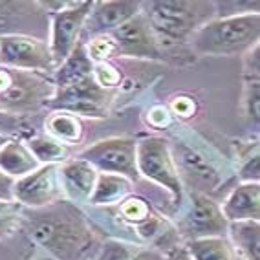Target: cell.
<instances>
[{
	"label": "cell",
	"mask_w": 260,
	"mask_h": 260,
	"mask_svg": "<svg viewBox=\"0 0 260 260\" xmlns=\"http://www.w3.org/2000/svg\"><path fill=\"white\" fill-rule=\"evenodd\" d=\"M20 229L51 260H86L99 242L90 218L68 200L42 209H22Z\"/></svg>",
	"instance_id": "obj_1"
},
{
	"label": "cell",
	"mask_w": 260,
	"mask_h": 260,
	"mask_svg": "<svg viewBox=\"0 0 260 260\" xmlns=\"http://www.w3.org/2000/svg\"><path fill=\"white\" fill-rule=\"evenodd\" d=\"M141 13L158 37L167 59L187 55L190 37L205 22L214 19V2H190V0H159L141 2ZM194 55V53H192ZM196 57V55H194Z\"/></svg>",
	"instance_id": "obj_2"
},
{
	"label": "cell",
	"mask_w": 260,
	"mask_h": 260,
	"mask_svg": "<svg viewBox=\"0 0 260 260\" xmlns=\"http://www.w3.org/2000/svg\"><path fill=\"white\" fill-rule=\"evenodd\" d=\"M260 13L211 19L190 37L189 48L198 55H246L258 46Z\"/></svg>",
	"instance_id": "obj_3"
},
{
	"label": "cell",
	"mask_w": 260,
	"mask_h": 260,
	"mask_svg": "<svg viewBox=\"0 0 260 260\" xmlns=\"http://www.w3.org/2000/svg\"><path fill=\"white\" fill-rule=\"evenodd\" d=\"M55 95L53 77L0 66V114L24 117L48 108Z\"/></svg>",
	"instance_id": "obj_4"
},
{
	"label": "cell",
	"mask_w": 260,
	"mask_h": 260,
	"mask_svg": "<svg viewBox=\"0 0 260 260\" xmlns=\"http://www.w3.org/2000/svg\"><path fill=\"white\" fill-rule=\"evenodd\" d=\"M136 163L140 176L154 181L171 192V205L180 211L183 207V183L178 174L176 163L172 158L169 140L161 136H149L138 141Z\"/></svg>",
	"instance_id": "obj_5"
},
{
	"label": "cell",
	"mask_w": 260,
	"mask_h": 260,
	"mask_svg": "<svg viewBox=\"0 0 260 260\" xmlns=\"http://www.w3.org/2000/svg\"><path fill=\"white\" fill-rule=\"evenodd\" d=\"M0 66L11 70L37 72L50 77H53L57 70L48 42L35 35L0 37Z\"/></svg>",
	"instance_id": "obj_6"
},
{
	"label": "cell",
	"mask_w": 260,
	"mask_h": 260,
	"mask_svg": "<svg viewBox=\"0 0 260 260\" xmlns=\"http://www.w3.org/2000/svg\"><path fill=\"white\" fill-rule=\"evenodd\" d=\"M136 150H138V140L134 138H108L81 150L77 158L88 161L98 172L119 174L134 183L140 180Z\"/></svg>",
	"instance_id": "obj_7"
},
{
	"label": "cell",
	"mask_w": 260,
	"mask_h": 260,
	"mask_svg": "<svg viewBox=\"0 0 260 260\" xmlns=\"http://www.w3.org/2000/svg\"><path fill=\"white\" fill-rule=\"evenodd\" d=\"M229 222L222 214L220 204L207 194L190 192V200L185 213L181 214L176 229L181 240H200V238L228 237ZM183 242V244H185Z\"/></svg>",
	"instance_id": "obj_8"
},
{
	"label": "cell",
	"mask_w": 260,
	"mask_h": 260,
	"mask_svg": "<svg viewBox=\"0 0 260 260\" xmlns=\"http://www.w3.org/2000/svg\"><path fill=\"white\" fill-rule=\"evenodd\" d=\"M112 99H114V92L103 90L93 81V77H90L83 83L72 84L66 88H57L55 95L48 105V110L68 112L77 117L103 119L107 117Z\"/></svg>",
	"instance_id": "obj_9"
},
{
	"label": "cell",
	"mask_w": 260,
	"mask_h": 260,
	"mask_svg": "<svg viewBox=\"0 0 260 260\" xmlns=\"http://www.w3.org/2000/svg\"><path fill=\"white\" fill-rule=\"evenodd\" d=\"M93 2H75L72 8L55 13H48L50 19V41L48 46L51 51V59L59 66L66 57L75 50L81 42L84 22L88 19Z\"/></svg>",
	"instance_id": "obj_10"
},
{
	"label": "cell",
	"mask_w": 260,
	"mask_h": 260,
	"mask_svg": "<svg viewBox=\"0 0 260 260\" xmlns=\"http://www.w3.org/2000/svg\"><path fill=\"white\" fill-rule=\"evenodd\" d=\"M13 200L24 209H42L64 200L59 165H41L24 178L15 180Z\"/></svg>",
	"instance_id": "obj_11"
},
{
	"label": "cell",
	"mask_w": 260,
	"mask_h": 260,
	"mask_svg": "<svg viewBox=\"0 0 260 260\" xmlns=\"http://www.w3.org/2000/svg\"><path fill=\"white\" fill-rule=\"evenodd\" d=\"M117 44L119 57H132V59L145 60H159L167 62V53L163 51L158 37L154 35L152 28L149 26L143 13L136 15L121 28L110 33Z\"/></svg>",
	"instance_id": "obj_12"
},
{
	"label": "cell",
	"mask_w": 260,
	"mask_h": 260,
	"mask_svg": "<svg viewBox=\"0 0 260 260\" xmlns=\"http://www.w3.org/2000/svg\"><path fill=\"white\" fill-rule=\"evenodd\" d=\"M171 150L181 183L190 185V192L209 196L213 190L218 189L222 183V176L205 156L183 143L171 145Z\"/></svg>",
	"instance_id": "obj_13"
},
{
	"label": "cell",
	"mask_w": 260,
	"mask_h": 260,
	"mask_svg": "<svg viewBox=\"0 0 260 260\" xmlns=\"http://www.w3.org/2000/svg\"><path fill=\"white\" fill-rule=\"evenodd\" d=\"M141 13V2L138 0H108V2H93L88 19L84 22L81 41H88L98 35L116 31L136 15Z\"/></svg>",
	"instance_id": "obj_14"
},
{
	"label": "cell",
	"mask_w": 260,
	"mask_h": 260,
	"mask_svg": "<svg viewBox=\"0 0 260 260\" xmlns=\"http://www.w3.org/2000/svg\"><path fill=\"white\" fill-rule=\"evenodd\" d=\"M99 172L81 158H70L68 161L59 165V178L64 200L72 204H88L90 196L93 192L95 181H98Z\"/></svg>",
	"instance_id": "obj_15"
},
{
	"label": "cell",
	"mask_w": 260,
	"mask_h": 260,
	"mask_svg": "<svg viewBox=\"0 0 260 260\" xmlns=\"http://www.w3.org/2000/svg\"><path fill=\"white\" fill-rule=\"evenodd\" d=\"M48 20V13L39 2H0V37L29 35V24L33 28H41V24Z\"/></svg>",
	"instance_id": "obj_16"
},
{
	"label": "cell",
	"mask_w": 260,
	"mask_h": 260,
	"mask_svg": "<svg viewBox=\"0 0 260 260\" xmlns=\"http://www.w3.org/2000/svg\"><path fill=\"white\" fill-rule=\"evenodd\" d=\"M220 209L229 223L260 222V183H238Z\"/></svg>",
	"instance_id": "obj_17"
},
{
	"label": "cell",
	"mask_w": 260,
	"mask_h": 260,
	"mask_svg": "<svg viewBox=\"0 0 260 260\" xmlns=\"http://www.w3.org/2000/svg\"><path fill=\"white\" fill-rule=\"evenodd\" d=\"M244 116L256 128L260 112V53L258 46L246 53L244 59Z\"/></svg>",
	"instance_id": "obj_18"
},
{
	"label": "cell",
	"mask_w": 260,
	"mask_h": 260,
	"mask_svg": "<svg viewBox=\"0 0 260 260\" xmlns=\"http://www.w3.org/2000/svg\"><path fill=\"white\" fill-rule=\"evenodd\" d=\"M41 167V163L29 152L28 145L19 138H10L0 149V171L6 176L19 180Z\"/></svg>",
	"instance_id": "obj_19"
},
{
	"label": "cell",
	"mask_w": 260,
	"mask_h": 260,
	"mask_svg": "<svg viewBox=\"0 0 260 260\" xmlns=\"http://www.w3.org/2000/svg\"><path fill=\"white\" fill-rule=\"evenodd\" d=\"M132 190L134 187L128 178L110 174V172H99L88 204L92 207H101V209L116 207L132 194Z\"/></svg>",
	"instance_id": "obj_20"
},
{
	"label": "cell",
	"mask_w": 260,
	"mask_h": 260,
	"mask_svg": "<svg viewBox=\"0 0 260 260\" xmlns=\"http://www.w3.org/2000/svg\"><path fill=\"white\" fill-rule=\"evenodd\" d=\"M92 74H93V62L88 57V53H86L84 42L81 41L70 55L57 66L55 74H53V84H55V90L66 88V86H72V84L83 83V81L90 79Z\"/></svg>",
	"instance_id": "obj_21"
},
{
	"label": "cell",
	"mask_w": 260,
	"mask_h": 260,
	"mask_svg": "<svg viewBox=\"0 0 260 260\" xmlns=\"http://www.w3.org/2000/svg\"><path fill=\"white\" fill-rule=\"evenodd\" d=\"M44 134L66 147H72V145H79L84 140L86 128L81 117L68 112L51 110L44 121Z\"/></svg>",
	"instance_id": "obj_22"
},
{
	"label": "cell",
	"mask_w": 260,
	"mask_h": 260,
	"mask_svg": "<svg viewBox=\"0 0 260 260\" xmlns=\"http://www.w3.org/2000/svg\"><path fill=\"white\" fill-rule=\"evenodd\" d=\"M235 255L244 260H260V222H233L228 237Z\"/></svg>",
	"instance_id": "obj_23"
},
{
	"label": "cell",
	"mask_w": 260,
	"mask_h": 260,
	"mask_svg": "<svg viewBox=\"0 0 260 260\" xmlns=\"http://www.w3.org/2000/svg\"><path fill=\"white\" fill-rule=\"evenodd\" d=\"M95 260H165V255L136 242L130 244V242L114 238V240L103 242Z\"/></svg>",
	"instance_id": "obj_24"
},
{
	"label": "cell",
	"mask_w": 260,
	"mask_h": 260,
	"mask_svg": "<svg viewBox=\"0 0 260 260\" xmlns=\"http://www.w3.org/2000/svg\"><path fill=\"white\" fill-rule=\"evenodd\" d=\"M107 211L116 214L119 225L132 229V233H134L136 228H140L141 223L147 222L156 213L152 209V205L149 204V200L138 194H130L126 200H123L116 207H107Z\"/></svg>",
	"instance_id": "obj_25"
},
{
	"label": "cell",
	"mask_w": 260,
	"mask_h": 260,
	"mask_svg": "<svg viewBox=\"0 0 260 260\" xmlns=\"http://www.w3.org/2000/svg\"><path fill=\"white\" fill-rule=\"evenodd\" d=\"M24 143L28 145L29 152L41 165H60L72 158L70 147L59 143L46 134H33Z\"/></svg>",
	"instance_id": "obj_26"
},
{
	"label": "cell",
	"mask_w": 260,
	"mask_h": 260,
	"mask_svg": "<svg viewBox=\"0 0 260 260\" xmlns=\"http://www.w3.org/2000/svg\"><path fill=\"white\" fill-rule=\"evenodd\" d=\"M183 246L192 260H237V255L225 237L189 240Z\"/></svg>",
	"instance_id": "obj_27"
},
{
	"label": "cell",
	"mask_w": 260,
	"mask_h": 260,
	"mask_svg": "<svg viewBox=\"0 0 260 260\" xmlns=\"http://www.w3.org/2000/svg\"><path fill=\"white\" fill-rule=\"evenodd\" d=\"M84 48H86V53H88V57L92 59L93 64H98V62H110L112 59L119 57L117 44L110 33L98 35V37L84 41Z\"/></svg>",
	"instance_id": "obj_28"
},
{
	"label": "cell",
	"mask_w": 260,
	"mask_h": 260,
	"mask_svg": "<svg viewBox=\"0 0 260 260\" xmlns=\"http://www.w3.org/2000/svg\"><path fill=\"white\" fill-rule=\"evenodd\" d=\"M22 205L17 202L0 200V240L13 235L20 229V218H22Z\"/></svg>",
	"instance_id": "obj_29"
},
{
	"label": "cell",
	"mask_w": 260,
	"mask_h": 260,
	"mask_svg": "<svg viewBox=\"0 0 260 260\" xmlns=\"http://www.w3.org/2000/svg\"><path fill=\"white\" fill-rule=\"evenodd\" d=\"M92 77L103 90H108V92H114V88L121 83L119 70L112 62H98V64H93Z\"/></svg>",
	"instance_id": "obj_30"
},
{
	"label": "cell",
	"mask_w": 260,
	"mask_h": 260,
	"mask_svg": "<svg viewBox=\"0 0 260 260\" xmlns=\"http://www.w3.org/2000/svg\"><path fill=\"white\" fill-rule=\"evenodd\" d=\"M258 152H255L253 156H247L244 159V163L240 165V171H238V180L240 183H258L260 178V167H258Z\"/></svg>",
	"instance_id": "obj_31"
},
{
	"label": "cell",
	"mask_w": 260,
	"mask_h": 260,
	"mask_svg": "<svg viewBox=\"0 0 260 260\" xmlns=\"http://www.w3.org/2000/svg\"><path fill=\"white\" fill-rule=\"evenodd\" d=\"M0 132L8 138H17L24 136L26 126H24V117L8 116V114H0Z\"/></svg>",
	"instance_id": "obj_32"
},
{
	"label": "cell",
	"mask_w": 260,
	"mask_h": 260,
	"mask_svg": "<svg viewBox=\"0 0 260 260\" xmlns=\"http://www.w3.org/2000/svg\"><path fill=\"white\" fill-rule=\"evenodd\" d=\"M171 110L165 107H154L149 112V123L154 128H167V125H171Z\"/></svg>",
	"instance_id": "obj_33"
},
{
	"label": "cell",
	"mask_w": 260,
	"mask_h": 260,
	"mask_svg": "<svg viewBox=\"0 0 260 260\" xmlns=\"http://www.w3.org/2000/svg\"><path fill=\"white\" fill-rule=\"evenodd\" d=\"M171 110L180 117H190L194 114V101L187 95H180L171 103Z\"/></svg>",
	"instance_id": "obj_34"
},
{
	"label": "cell",
	"mask_w": 260,
	"mask_h": 260,
	"mask_svg": "<svg viewBox=\"0 0 260 260\" xmlns=\"http://www.w3.org/2000/svg\"><path fill=\"white\" fill-rule=\"evenodd\" d=\"M13 185H15L13 178L6 176L4 172L0 171V200L15 202L13 200Z\"/></svg>",
	"instance_id": "obj_35"
},
{
	"label": "cell",
	"mask_w": 260,
	"mask_h": 260,
	"mask_svg": "<svg viewBox=\"0 0 260 260\" xmlns=\"http://www.w3.org/2000/svg\"><path fill=\"white\" fill-rule=\"evenodd\" d=\"M165 260H192V258H190V255L187 253L185 246L181 244V246L174 247V249H171L169 253H165Z\"/></svg>",
	"instance_id": "obj_36"
},
{
	"label": "cell",
	"mask_w": 260,
	"mask_h": 260,
	"mask_svg": "<svg viewBox=\"0 0 260 260\" xmlns=\"http://www.w3.org/2000/svg\"><path fill=\"white\" fill-rule=\"evenodd\" d=\"M8 140H10V138H8V136H4L2 132H0V149H2V145H4Z\"/></svg>",
	"instance_id": "obj_37"
}]
</instances>
